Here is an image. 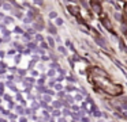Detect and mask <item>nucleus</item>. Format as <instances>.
Returning <instances> with one entry per match:
<instances>
[{"instance_id": "f03ea898", "label": "nucleus", "mask_w": 127, "mask_h": 122, "mask_svg": "<svg viewBox=\"0 0 127 122\" xmlns=\"http://www.w3.org/2000/svg\"><path fill=\"white\" fill-rule=\"evenodd\" d=\"M68 11L70 12H72V15H78V14H79V8L78 7H74V5H68Z\"/></svg>"}, {"instance_id": "f257e3e1", "label": "nucleus", "mask_w": 127, "mask_h": 122, "mask_svg": "<svg viewBox=\"0 0 127 122\" xmlns=\"http://www.w3.org/2000/svg\"><path fill=\"white\" fill-rule=\"evenodd\" d=\"M100 87H101L102 91H105L107 94H111V95H119L122 92V87L113 83H100Z\"/></svg>"}]
</instances>
